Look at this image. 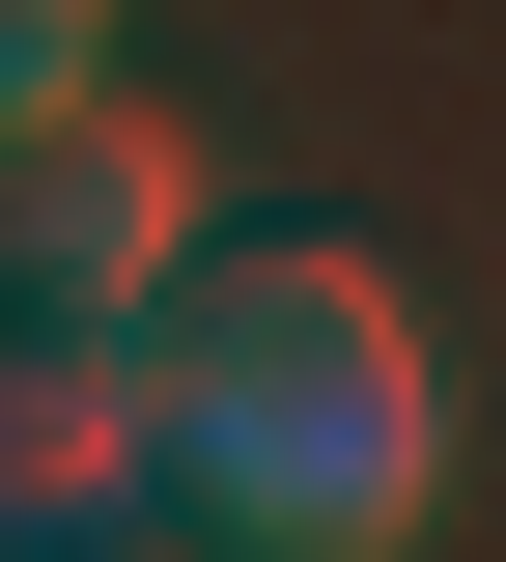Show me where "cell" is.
<instances>
[{
	"instance_id": "4",
	"label": "cell",
	"mask_w": 506,
	"mask_h": 562,
	"mask_svg": "<svg viewBox=\"0 0 506 562\" xmlns=\"http://www.w3.org/2000/svg\"><path fill=\"white\" fill-rule=\"evenodd\" d=\"M85 57H113V0H0V113H57Z\"/></svg>"
},
{
	"instance_id": "2",
	"label": "cell",
	"mask_w": 506,
	"mask_h": 562,
	"mask_svg": "<svg viewBox=\"0 0 506 562\" xmlns=\"http://www.w3.org/2000/svg\"><path fill=\"white\" fill-rule=\"evenodd\" d=\"M169 254H198V140L113 57H85L57 113H0V310H142Z\"/></svg>"
},
{
	"instance_id": "3",
	"label": "cell",
	"mask_w": 506,
	"mask_h": 562,
	"mask_svg": "<svg viewBox=\"0 0 506 562\" xmlns=\"http://www.w3.org/2000/svg\"><path fill=\"white\" fill-rule=\"evenodd\" d=\"M169 506V394H142V310H0V562Z\"/></svg>"
},
{
	"instance_id": "5",
	"label": "cell",
	"mask_w": 506,
	"mask_h": 562,
	"mask_svg": "<svg viewBox=\"0 0 506 562\" xmlns=\"http://www.w3.org/2000/svg\"><path fill=\"white\" fill-rule=\"evenodd\" d=\"M57 562H198V535H142V506H113V535H57Z\"/></svg>"
},
{
	"instance_id": "1",
	"label": "cell",
	"mask_w": 506,
	"mask_h": 562,
	"mask_svg": "<svg viewBox=\"0 0 506 562\" xmlns=\"http://www.w3.org/2000/svg\"><path fill=\"white\" fill-rule=\"evenodd\" d=\"M142 394H169V506H198L225 562H394L450 506L423 310H394V254H338V225L169 254L142 281Z\"/></svg>"
}]
</instances>
